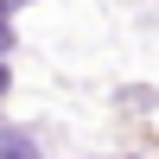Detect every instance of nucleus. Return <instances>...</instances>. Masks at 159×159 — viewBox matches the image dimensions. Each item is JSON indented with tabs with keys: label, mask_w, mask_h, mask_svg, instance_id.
Listing matches in <instances>:
<instances>
[{
	"label": "nucleus",
	"mask_w": 159,
	"mask_h": 159,
	"mask_svg": "<svg viewBox=\"0 0 159 159\" xmlns=\"http://www.w3.org/2000/svg\"><path fill=\"white\" fill-rule=\"evenodd\" d=\"M0 159H38V147L25 134H0Z\"/></svg>",
	"instance_id": "1"
},
{
	"label": "nucleus",
	"mask_w": 159,
	"mask_h": 159,
	"mask_svg": "<svg viewBox=\"0 0 159 159\" xmlns=\"http://www.w3.org/2000/svg\"><path fill=\"white\" fill-rule=\"evenodd\" d=\"M0 38H7V25H0Z\"/></svg>",
	"instance_id": "2"
},
{
	"label": "nucleus",
	"mask_w": 159,
	"mask_h": 159,
	"mask_svg": "<svg viewBox=\"0 0 159 159\" xmlns=\"http://www.w3.org/2000/svg\"><path fill=\"white\" fill-rule=\"evenodd\" d=\"M0 7H7V0H0Z\"/></svg>",
	"instance_id": "3"
}]
</instances>
